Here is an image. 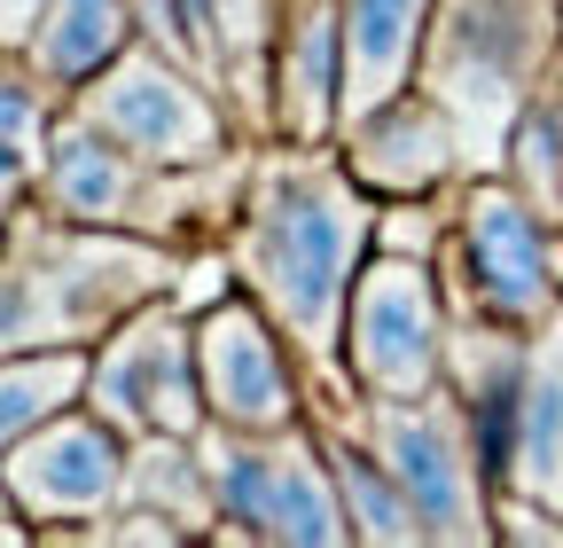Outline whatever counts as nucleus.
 I'll return each instance as SVG.
<instances>
[{"label": "nucleus", "mask_w": 563, "mask_h": 548, "mask_svg": "<svg viewBox=\"0 0 563 548\" xmlns=\"http://www.w3.org/2000/svg\"><path fill=\"white\" fill-rule=\"evenodd\" d=\"M211 494H220V533L211 540H274V548H352V517L336 502V470L321 454L313 424L290 431H196Z\"/></svg>", "instance_id": "423d86ee"}, {"label": "nucleus", "mask_w": 563, "mask_h": 548, "mask_svg": "<svg viewBox=\"0 0 563 548\" xmlns=\"http://www.w3.org/2000/svg\"><path fill=\"white\" fill-rule=\"evenodd\" d=\"M493 478H501V494H525L563 517V306L525 337V369H517Z\"/></svg>", "instance_id": "4468645a"}, {"label": "nucleus", "mask_w": 563, "mask_h": 548, "mask_svg": "<svg viewBox=\"0 0 563 548\" xmlns=\"http://www.w3.org/2000/svg\"><path fill=\"white\" fill-rule=\"evenodd\" d=\"M125 502H133V509L173 517L180 533H220V494H211L203 447H196V439H180V431H150V439H133V462H125Z\"/></svg>", "instance_id": "6ab92c4d"}, {"label": "nucleus", "mask_w": 563, "mask_h": 548, "mask_svg": "<svg viewBox=\"0 0 563 548\" xmlns=\"http://www.w3.org/2000/svg\"><path fill=\"white\" fill-rule=\"evenodd\" d=\"M63 102L79 118H95L102 133H118V142L133 157H150V165H220V157L243 150L235 142L243 125L228 118V102L211 95L180 55H165L150 40H133L125 55H110L102 72L87 87H70Z\"/></svg>", "instance_id": "6e6552de"}, {"label": "nucleus", "mask_w": 563, "mask_h": 548, "mask_svg": "<svg viewBox=\"0 0 563 548\" xmlns=\"http://www.w3.org/2000/svg\"><path fill=\"white\" fill-rule=\"evenodd\" d=\"M196 369H203L211 424H228V431H290L313 407V392L298 376L306 361L290 353V337L274 329V314L251 291L196 314Z\"/></svg>", "instance_id": "9d476101"}, {"label": "nucleus", "mask_w": 563, "mask_h": 548, "mask_svg": "<svg viewBox=\"0 0 563 548\" xmlns=\"http://www.w3.org/2000/svg\"><path fill=\"white\" fill-rule=\"evenodd\" d=\"M141 40V9L133 0H47V17L24 47V63L47 79V95L63 102L70 87H87L110 55H125Z\"/></svg>", "instance_id": "f3484780"}, {"label": "nucleus", "mask_w": 563, "mask_h": 548, "mask_svg": "<svg viewBox=\"0 0 563 548\" xmlns=\"http://www.w3.org/2000/svg\"><path fill=\"white\" fill-rule=\"evenodd\" d=\"M306 424L321 431V454H329V470H336V502H344V517H352V540H361V548H431V540H422L415 502L399 494V478L376 462V447H368L361 431H344V424H329V416H306Z\"/></svg>", "instance_id": "a211bd4d"}, {"label": "nucleus", "mask_w": 563, "mask_h": 548, "mask_svg": "<svg viewBox=\"0 0 563 548\" xmlns=\"http://www.w3.org/2000/svg\"><path fill=\"white\" fill-rule=\"evenodd\" d=\"M446 337H454V298L439 259L415 251H368L344 314V376L368 399H415L446 384Z\"/></svg>", "instance_id": "0eeeda50"}, {"label": "nucleus", "mask_w": 563, "mask_h": 548, "mask_svg": "<svg viewBox=\"0 0 563 548\" xmlns=\"http://www.w3.org/2000/svg\"><path fill=\"white\" fill-rule=\"evenodd\" d=\"M368 251H376V188L344 165L336 142L251 150V180L220 235V259L306 361L313 407L352 399L344 314H352V283H361Z\"/></svg>", "instance_id": "f257e3e1"}, {"label": "nucleus", "mask_w": 563, "mask_h": 548, "mask_svg": "<svg viewBox=\"0 0 563 548\" xmlns=\"http://www.w3.org/2000/svg\"><path fill=\"white\" fill-rule=\"evenodd\" d=\"M173 243L63 220L55 204H24L0 243V353L32 346H87L110 337L133 306L173 298Z\"/></svg>", "instance_id": "f03ea898"}, {"label": "nucleus", "mask_w": 563, "mask_h": 548, "mask_svg": "<svg viewBox=\"0 0 563 548\" xmlns=\"http://www.w3.org/2000/svg\"><path fill=\"white\" fill-rule=\"evenodd\" d=\"M180 24L196 47V79L228 102L243 142L274 133V40L282 0H180Z\"/></svg>", "instance_id": "ddd939ff"}, {"label": "nucleus", "mask_w": 563, "mask_h": 548, "mask_svg": "<svg viewBox=\"0 0 563 548\" xmlns=\"http://www.w3.org/2000/svg\"><path fill=\"white\" fill-rule=\"evenodd\" d=\"M87 407L110 416L125 439H150V431H180L196 439L211 424L203 407V369H196V321L180 298H150L133 306L87 369Z\"/></svg>", "instance_id": "1a4fd4ad"}, {"label": "nucleus", "mask_w": 563, "mask_h": 548, "mask_svg": "<svg viewBox=\"0 0 563 548\" xmlns=\"http://www.w3.org/2000/svg\"><path fill=\"white\" fill-rule=\"evenodd\" d=\"M87 346H32V353H0V454L47 416H63L70 399H87Z\"/></svg>", "instance_id": "aec40b11"}, {"label": "nucleus", "mask_w": 563, "mask_h": 548, "mask_svg": "<svg viewBox=\"0 0 563 548\" xmlns=\"http://www.w3.org/2000/svg\"><path fill=\"white\" fill-rule=\"evenodd\" d=\"M313 416L361 431L376 447V462L399 478V494L415 502L431 548H485V540H501V525H493V502H501V486H493V454H485L477 416L462 407L454 384H431L415 399H368L361 392L344 407H313Z\"/></svg>", "instance_id": "20e7f679"}, {"label": "nucleus", "mask_w": 563, "mask_h": 548, "mask_svg": "<svg viewBox=\"0 0 563 548\" xmlns=\"http://www.w3.org/2000/svg\"><path fill=\"white\" fill-rule=\"evenodd\" d=\"M563 63V0H439L422 32L415 87H431L462 125L470 173H501L517 110Z\"/></svg>", "instance_id": "7ed1b4c3"}, {"label": "nucleus", "mask_w": 563, "mask_h": 548, "mask_svg": "<svg viewBox=\"0 0 563 548\" xmlns=\"http://www.w3.org/2000/svg\"><path fill=\"white\" fill-rule=\"evenodd\" d=\"M336 150L376 196H439V188H454L470 173L462 125L446 118V102L431 87H407V95L376 102L368 118H352L336 133Z\"/></svg>", "instance_id": "f8f14e48"}, {"label": "nucleus", "mask_w": 563, "mask_h": 548, "mask_svg": "<svg viewBox=\"0 0 563 548\" xmlns=\"http://www.w3.org/2000/svg\"><path fill=\"white\" fill-rule=\"evenodd\" d=\"M125 462H133V439L110 416H95L87 399H70L63 416H47L0 454V478H9L32 525H95L125 509Z\"/></svg>", "instance_id": "9b49d317"}, {"label": "nucleus", "mask_w": 563, "mask_h": 548, "mask_svg": "<svg viewBox=\"0 0 563 548\" xmlns=\"http://www.w3.org/2000/svg\"><path fill=\"white\" fill-rule=\"evenodd\" d=\"M24 525H32V517L16 509V494H9V478H0V548H24V540H32Z\"/></svg>", "instance_id": "5701e85b"}, {"label": "nucleus", "mask_w": 563, "mask_h": 548, "mask_svg": "<svg viewBox=\"0 0 563 548\" xmlns=\"http://www.w3.org/2000/svg\"><path fill=\"white\" fill-rule=\"evenodd\" d=\"M40 17H47V0H0V55H24Z\"/></svg>", "instance_id": "4be33fe9"}, {"label": "nucleus", "mask_w": 563, "mask_h": 548, "mask_svg": "<svg viewBox=\"0 0 563 548\" xmlns=\"http://www.w3.org/2000/svg\"><path fill=\"white\" fill-rule=\"evenodd\" d=\"M431 9L439 0H344V118H336V133L415 87Z\"/></svg>", "instance_id": "dca6fc26"}, {"label": "nucleus", "mask_w": 563, "mask_h": 548, "mask_svg": "<svg viewBox=\"0 0 563 548\" xmlns=\"http://www.w3.org/2000/svg\"><path fill=\"white\" fill-rule=\"evenodd\" d=\"M454 314H485L509 329H540L563 306V228L532 212L509 173H470L454 188V228L439 251Z\"/></svg>", "instance_id": "39448f33"}, {"label": "nucleus", "mask_w": 563, "mask_h": 548, "mask_svg": "<svg viewBox=\"0 0 563 548\" xmlns=\"http://www.w3.org/2000/svg\"><path fill=\"white\" fill-rule=\"evenodd\" d=\"M501 173L532 196V212L563 228V63H555V79L517 110L509 125V150H501Z\"/></svg>", "instance_id": "412c9836"}, {"label": "nucleus", "mask_w": 563, "mask_h": 548, "mask_svg": "<svg viewBox=\"0 0 563 548\" xmlns=\"http://www.w3.org/2000/svg\"><path fill=\"white\" fill-rule=\"evenodd\" d=\"M344 118V0H282L274 142H336Z\"/></svg>", "instance_id": "2eb2a0df"}]
</instances>
